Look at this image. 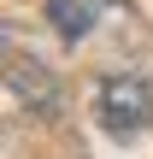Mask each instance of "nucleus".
<instances>
[{
    "mask_svg": "<svg viewBox=\"0 0 153 159\" xmlns=\"http://www.w3.org/2000/svg\"><path fill=\"white\" fill-rule=\"evenodd\" d=\"M100 124L112 136H142L153 124V83L147 77H130V71L106 77L100 83Z\"/></svg>",
    "mask_w": 153,
    "mask_h": 159,
    "instance_id": "f257e3e1",
    "label": "nucleus"
},
{
    "mask_svg": "<svg viewBox=\"0 0 153 159\" xmlns=\"http://www.w3.org/2000/svg\"><path fill=\"white\" fill-rule=\"evenodd\" d=\"M112 12V0H47V18H53V30L65 35V41H83V35H94V24Z\"/></svg>",
    "mask_w": 153,
    "mask_h": 159,
    "instance_id": "f03ea898",
    "label": "nucleus"
},
{
    "mask_svg": "<svg viewBox=\"0 0 153 159\" xmlns=\"http://www.w3.org/2000/svg\"><path fill=\"white\" fill-rule=\"evenodd\" d=\"M12 89H18L29 106L53 112V83H47V71H29V59H12Z\"/></svg>",
    "mask_w": 153,
    "mask_h": 159,
    "instance_id": "7ed1b4c3",
    "label": "nucleus"
}]
</instances>
